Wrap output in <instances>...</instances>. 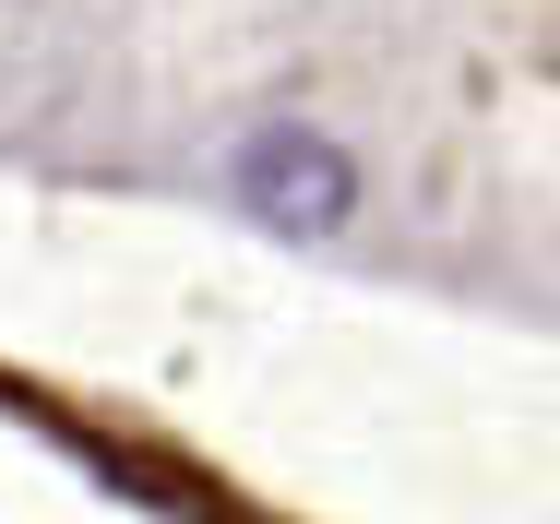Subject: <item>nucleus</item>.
Here are the masks:
<instances>
[{
  "instance_id": "nucleus-1",
  "label": "nucleus",
  "mask_w": 560,
  "mask_h": 524,
  "mask_svg": "<svg viewBox=\"0 0 560 524\" xmlns=\"http://www.w3.org/2000/svg\"><path fill=\"white\" fill-rule=\"evenodd\" d=\"M238 203L262 214V226H287V238H335L346 214H358V167H346L335 131L275 119V131L238 143Z\"/></svg>"
}]
</instances>
